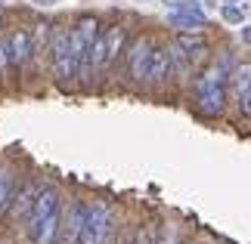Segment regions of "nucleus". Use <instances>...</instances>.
I'll return each mask as SVG.
<instances>
[{
  "label": "nucleus",
  "instance_id": "obj_1",
  "mask_svg": "<svg viewBox=\"0 0 251 244\" xmlns=\"http://www.w3.org/2000/svg\"><path fill=\"white\" fill-rule=\"evenodd\" d=\"M233 56L229 53H220L217 65H211L205 74L196 77L192 90H196V109L205 114V118H217L224 114V105H226V81L233 74Z\"/></svg>",
  "mask_w": 251,
  "mask_h": 244
},
{
  "label": "nucleus",
  "instance_id": "obj_2",
  "mask_svg": "<svg viewBox=\"0 0 251 244\" xmlns=\"http://www.w3.org/2000/svg\"><path fill=\"white\" fill-rule=\"evenodd\" d=\"M124 46H127V34H124L121 25L100 28V34H96V41L90 46V59H87L90 74H100V71H105V68H112L115 62H118V56L124 53Z\"/></svg>",
  "mask_w": 251,
  "mask_h": 244
},
{
  "label": "nucleus",
  "instance_id": "obj_3",
  "mask_svg": "<svg viewBox=\"0 0 251 244\" xmlns=\"http://www.w3.org/2000/svg\"><path fill=\"white\" fill-rule=\"evenodd\" d=\"M47 53H50V71L59 84L78 77V68H75L72 59V46H69V28L62 25H53V34H50V44H47Z\"/></svg>",
  "mask_w": 251,
  "mask_h": 244
},
{
  "label": "nucleus",
  "instance_id": "obj_4",
  "mask_svg": "<svg viewBox=\"0 0 251 244\" xmlns=\"http://www.w3.org/2000/svg\"><path fill=\"white\" fill-rule=\"evenodd\" d=\"M100 34V22L93 16H84L75 28H69V46H72V59L75 68H78V77H90V68H87V59H90V46Z\"/></svg>",
  "mask_w": 251,
  "mask_h": 244
},
{
  "label": "nucleus",
  "instance_id": "obj_5",
  "mask_svg": "<svg viewBox=\"0 0 251 244\" xmlns=\"http://www.w3.org/2000/svg\"><path fill=\"white\" fill-rule=\"evenodd\" d=\"M78 244H115V222H112V210L102 201L87 204V220H84V232Z\"/></svg>",
  "mask_w": 251,
  "mask_h": 244
},
{
  "label": "nucleus",
  "instance_id": "obj_6",
  "mask_svg": "<svg viewBox=\"0 0 251 244\" xmlns=\"http://www.w3.org/2000/svg\"><path fill=\"white\" fill-rule=\"evenodd\" d=\"M152 44L149 37H133V41H127V46H124V62H127V74L130 81L137 84H146V68H149V56H152Z\"/></svg>",
  "mask_w": 251,
  "mask_h": 244
},
{
  "label": "nucleus",
  "instance_id": "obj_7",
  "mask_svg": "<svg viewBox=\"0 0 251 244\" xmlns=\"http://www.w3.org/2000/svg\"><path fill=\"white\" fill-rule=\"evenodd\" d=\"M84 220H87V204L84 201H72L65 207L62 220H59V232H56L53 244H78L81 232H84Z\"/></svg>",
  "mask_w": 251,
  "mask_h": 244
},
{
  "label": "nucleus",
  "instance_id": "obj_8",
  "mask_svg": "<svg viewBox=\"0 0 251 244\" xmlns=\"http://www.w3.org/2000/svg\"><path fill=\"white\" fill-rule=\"evenodd\" d=\"M229 84H233L236 111L242 118H251V62H239L229 74Z\"/></svg>",
  "mask_w": 251,
  "mask_h": 244
},
{
  "label": "nucleus",
  "instance_id": "obj_9",
  "mask_svg": "<svg viewBox=\"0 0 251 244\" xmlns=\"http://www.w3.org/2000/svg\"><path fill=\"white\" fill-rule=\"evenodd\" d=\"M174 77V59H171V46H152L149 68H146V84L161 87Z\"/></svg>",
  "mask_w": 251,
  "mask_h": 244
},
{
  "label": "nucleus",
  "instance_id": "obj_10",
  "mask_svg": "<svg viewBox=\"0 0 251 244\" xmlns=\"http://www.w3.org/2000/svg\"><path fill=\"white\" fill-rule=\"evenodd\" d=\"M6 41H9V50H13V65H16V71H22V68L31 62V56H34L31 28H13V31L6 34Z\"/></svg>",
  "mask_w": 251,
  "mask_h": 244
},
{
  "label": "nucleus",
  "instance_id": "obj_11",
  "mask_svg": "<svg viewBox=\"0 0 251 244\" xmlns=\"http://www.w3.org/2000/svg\"><path fill=\"white\" fill-rule=\"evenodd\" d=\"M34 195H37V185H31V182H22V185H19V192L9 195V204H6L9 222H22L25 220V213H28V207H31Z\"/></svg>",
  "mask_w": 251,
  "mask_h": 244
},
{
  "label": "nucleus",
  "instance_id": "obj_12",
  "mask_svg": "<svg viewBox=\"0 0 251 244\" xmlns=\"http://www.w3.org/2000/svg\"><path fill=\"white\" fill-rule=\"evenodd\" d=\"M168 22L177 28V31H201V28L208 25V19H205L201 9H171Z\"/></svg>",
  "mask_w": 251,
  "mask_h": 244
},
{
  "label": "nucleus",
  "instance_id": "obj_13",
  "mask_svg": "<svg viewBox=\"0 0 251 244\" xmlns=\"http://www.w3.org/2000/svg\"><path fill=\"white\" fill-rule=\"evenodd\" d=\"M174 46L183 53L186 62H199L201 56H205V37H201L199 31H180L177 41H174Z\"/></svg>",
  "mask_w": 251,
  "mask_h": 244
},
{
  "label": "nucleus",
  "instance_id": "obj_14",
  "mask_svg": "<svg viewBox=\"0 0 251 244\" xmlns=\"http://www.w3.org/2000/svg\"><path fill=\"white\" fill-rule=\"evenodd\" d=\"M9 195H13V173L6 167H0V210H6Z\"/></svg>",
  "mask_w": 251,
  "mask_h": 244
},
{
  "label": "nucleus",
  "instance_id": "obj_15",
  "mask_svg": "<svg viewBox=\"0 0 251 244\" xmlns=\"http://www.w3.org/2000/svg\"><path fill=\"white\" fill-rule=\"evenodd\" d=\"M155 235H158L155 226H143L133 232V244H155Z\"/></svg>",
  "mask_w": 251,
  "mask_h": 244
},
{
  "label": "nucleus",
  "instance_id": "obj_16",
  "mask_svg": "<svg viewBox=\"0 0 251 244\" xmlns=\"http://www.w3.org/2000/svg\"><path fill=\"white\" fill-rule=\"evenodd\" d=\"M220 16H224L226 22H233V25H239V22H242V9H239L236 3H224V9H220Z\"/></svg>",
  "mask_w": 251,
  "mask_h": 244
},
{
  "label": "nucleus",
  "instance_id": "obj_17",
  "mask_svg": "<svg viewBox=\"0 0 251 244\" xmlns=\"http://www.w3.org/2000/svg\"><path fill=\"white\" fill-rule=\"evenodd\" d=\"M168 6L171 9H201L196 0H168Z\"/></svg>",
  "mask_w": 251,
  "mask_h": 244
},
{
  "label": "nucleus",
  "instance_id": "obj_18",
  "mask_svg": "<svg viewBox=\"0 0 251 244\" xmlns=\"http://www.w3.org/2000/svg\"><path fill=\"white\" fill-rule=\"evenodd\" d=\"M115 244H133V229H118V241Z\"/></svg>",
  "mask_w": 251,
  "mask_h": 244
},
{
  "label": "nucleus",
  "instance_id": "obj_19",
  "mask_svg": "<svg viewBox=\"0 0 251 244\" xmlns=\"http://www.w3.org/2000/svg\"><path fill=\"white\" fill-rule=\"evenodd\" d=\"M242 37H245V41L251 44V28H245V31H242Z\"/></svg>",
  "mask_w": 251,
  "mask_h": 244
},
{
  "label": "nucleus",
  "instance_id": "obj_20",
  "mask_svg": "<svg viewBox=\"0 0 251 244\" xmlns=\"http://www.w3.org/2000/svg\"><path fill=\"white\" fill-rule=\"evenodd\" d=\"M0 25H3V9H0Z\"/></svg>",
  "mask_w": 251,
  "mask_h": 244
},
{
  "label": "nucleus",
  "instance_id": "obj_21",
  "mask_svg": "<svg viewBox=\"0 0 251 244\" xmlns=\"http://www.w3.org/2000/svg\"><path fill=\"white\" fill-rule=\"evenodd\" d=\"M0 3H6V0H0Z\"/></svg>",
  "mask_w": 251,
  "mask_h": 244
}]
</instances>
